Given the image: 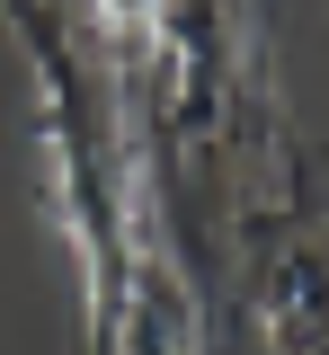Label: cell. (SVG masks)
<instances>
[{
    "label": "cell",
    "instance_id": "1",
    "mask_svg": "<svg viewBox=\"0 0 329 355\" xmlns=\"http://www.w3.org/2000/svg\"><path fill=\"white\" fill-rule=\"evenodd\" d=\"M18 27V53L36 71V125H45L53 214L81 249V302H90V355L116 347L125 302V196L142 178V133H125V89L98 62L81 0H0Z\"/></svg>",
    "mask_w": 329,
    "mask_h": 355
},
{
    "label": "cell",
    "instance_id": "3",
    "mask_svg": "<svg viewBox=\"0 0 329 355\" xmlns=\"http://www.w3.org/2000/svg\"><path fill=\"white\" fill-rule=\"evenodd\" d=\"M160 9H169V0H81V18H90V44L107 53L116 89H134V80H142V62H151V36H160Z\"/></svg>",
    "mask_w": 329,
    "mask_h": 355
},
{
    "label": "cell",
    "instance_id": "2",
    "mask_svg": "<svg viewBox=\"0 0 329 355\" xmlns=\"http://www.w3.org/2000/svg\"><path fill=\"white\" fill-rule=\"evenodd\" d=\"M249 311L267 355H329V214L249 222Z\"/></svg>",
    "mask_w": 329,
    "mask_h": 355
}]
</instances>
